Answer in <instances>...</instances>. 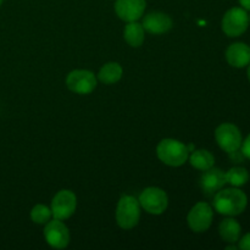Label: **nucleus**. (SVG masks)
Here are the masks:
<instances>
[{"instance_id":"1","label":"nucleus","mask_w":250,"mask_h":250,"mask_svg":"<svg viewBox=\"0 0 250 250\" xmlns=\"http://www.w3.org/2000/svg\"><path fill=\"white\" fill-rule=\"evenodd\" d=\"M214 209L225 216H237L246 210L248 205V198L246 193L236 188L220 189L214 197Z\"/></svg>"},{"instance_id":"2","label":"nucleus","mask_w":250,"mask_h":250,"mask_svg":"<svg viewBox=\"0 0 250 250\" xmlns=\"http://www.w3.org/2000/svg\"><path fill=\"white\" fill-rule=\"evenodd\" d=\"M156 154L161 163L171 167H180L185 165L189 158V150L185 143L176 139H163L158 144Z\"/></svg>"},{"instance_id":"3","label":"nucleus","mask_w":250,"mask_h":250,"mask_svg":"<svg viewBox=\"0 0 250 250\" xmlns=\"http://www.w3.org/2000/svg\"><path fill=\"white\" fill-rule=\"evenodd\" d=\"M141 219V204L133 195H124L116 208V222L121 229H131Z\"/></svg>"},{"instance_id":"4","label":"nucleus","mask_w":250,"mask_h":250,"mask_svg":"<svg viewBox=\"0 0 250 250\" xmlns=\"http://www.w3.org/2000/svg\"><path fill=\"white\" fill-rule=\"evenodd\" d=\"M139 204L148 214L161 215L168 205V198L165 190L158 187L146 188L139 195Z\"/></svg>"},{"instance_id":"5","label":"nucleus","mask_w":250,"mask_h":250,"mask_svg":"<svg viewBox=\"0 0 250 250\" xmlns=\"http://www.w3.org/2000/svg\"><path fill=\"white\" fill-rule=\"evenodd\" d=\"M249 17L243 7H232L222 19V31L229 37H239L247 31Z\"/></svg>"},{"instance_id":"6","label":"nucleus","mask_w":250,"mask_h":250,"mask_svg":"<svg viewBox=\"0 0 250 250\" xmlns=\"http://www.w3.org/2000/svg\"><path fill=\"white\" fill-rule=\"evenodd\" d=\"M212 219H214V211H212L211 205L205 202L197 203L190 209L187 216L188 226L193 232H197V233L208 231L211 226Z\"/></svg>"},{"instance_id":"7","label":"nucleus","mask_w":250,"mask_h":250,"mask_svg":"<svg viewBox=\"0 0 250 250\" xmlns=\"http://www.w3.org/2000/svg\"><path fill=\"white\" fill-rule=\"evenodd\" d=\"M66 85L76 94H90L97 87V77L92 71L73 70L67 75Z\"/></svg>"},{"instance_id":"8","label":"nucleus","mask_w":250,"mask_h":250,"mask_svg":"<svg viewBox=\"0 0 250 250\" xmlns=\"http://www.w3.org/2000/svg\"><path fill=\"white\" fill-rule=\"evenodd\" d=\"M77 208V198L75 193L68 189L60 190L51 202V214L54 219L63 221L72 216Z\"/></svg>"},{"instance_id":"9","label":"nucleus","mask_w":250,"mask_h":250,"mask_svg":"<svg viewBox=\"0 0 250 250\" xmlns=\"http://www.w3.org/2000/svg\"><path fill=\"white\" fill-rule=\"evenodd\" d=\"M215 138L217 144L222 150L226 153H232L241 148L242 133L237 126L233 124H222L215 131Z\"/></svg>"},{"instance_id":"10","label":"nucleus","mask_w":250,"mask_h":250,"mask_svg":"<svg viewBox=\"0 0 250 250\" xmlns=\"http://www.w3.org/2000/svg\"><path fill=\"white\" fill-rule=\"evenodd\" d=\"M44 238L54 249H63L70 243V232L61 220L54 219L45 224Z\"/></svg>"},{"instance_id":"11","label":"nucleus","mask_w":250,"mask_h":250,"mask_svg":"<svg viewBox=\"0 0 250 250\" xmlns=\"http://www.w3.org/2000/svg\"><path fill=\"white\" fill-rule=\"evenodd\" d=\"M146 6V0H116L115 11L122 21L134 22L143 16Z\"/></svg>"},{"instance_id":"12","label":"nucleus","mask_w":250,"mask_h":250,"mask_svg":"<svg viewBox=\"0 0 250 250\" xmlns=\"http://www.w3.org/2000/svg\"><path fill=\"white\" fill-rule=\"evenodd\" d=\"M200 177V187L207 195L216 194L226 185V173L217 167H210L203 171Z\"/></svg>"},{"instance_id":"13","label":"nucleus","mask_w":250,"mask_h":250,"mask_svg":"<svg viewBox=\"0 0 250 250\" xmlns=\"http://www.w3.org/2000/svg\"><path fill=\"white\" fill-rule=\"evenodd\" d=\"M142 26H143L144 31L149 32V33L163 34L171 29L172 20L168 15L164 14V12H150L144 17Z\"/></svg>"},{"instance_id":"14","label":"nucleus","mask_w":250,"mask_h":250,"mask_svg":"<svg viewBox=\"0 0 250 250\" xmlns=\"http://www.w3.org/2000/svg\"><path fill=\"white\" fill-rule=\"evenodd\" d=\"M226 60L233 67H246L250 63V46L244 43L231 44L226 50Z\"/></svg>"},{"instance_id":"15","label":"nucleus","mask_w":250,"mask_h":250,"mask_svg":"<svg viewBox=\"0 0 250 250\" xmlns=\"http://www.w3.org/2000/svg\"><path fill=\"white\" fill-rule=\"evenodd\" d=\"M219 233L222 241L233 244L241 238L242 227L238 224V221H236L232 217H229V219H225L221 221L219 226Z\"/></svg>"},{"instance_id":"16","label":"nucleus","mask_w":250,"mask_h":250,"mask_svg":"<svg viewBox=\"0 0 250 250\" xmlns=\"http://www.w3.org/2000/svg\"><path fill=\"white\" fill-rule=\"evenodd\" d=\"M124 37L128 45L133 46V48H138L144 43V39H146L143 26L137 21L128 22L127 26L125 27Z\"/></svg>"},{"instance_id":"17","label":"nucleus","mask_w":250,"mask_h":250,"mask_svg":"<svg viewBox=\"0 0 250 250\" xmlns=\"http://www.w3.org/2000/svg\"><path fill=\"white\" fill-rule=\"evenodd\" d=\"M122 73H124V70H122L120 63L107 62L100 68L98 78H99L100 82L105 83V84H114L121 80Z\"/></svg>"},{"instance_id":"18","label":"nucleus","mask_w":250,"mask_h":250,"mask_svg":"<svg viewBox=\"0 0 250 250\" xmlns=\"http://www.w3.org/2000/svg\"><path fill=\"white\" fill-rule=\"evenodd\" d=\"M189 163L194 168L200 171H205L208 168L212 167L215 164V158L210 151L205 150V149H199V150H194L189 155Z\"/></svg>"},{"instance_id":"19","label":"nucleus","mask_w":250,"mask_h":250,"mask_svg":"<svg viewBox=\"0 0 250 250\" xmlns=\"http://www.w3.org/2000/svg\"><path fill=\"white\" fill-rule=\"evenodd\" d=\"M226 173V182L229 183L233 187H242L247 185L249 181V172L247 168L236 166V167L229 168Z\"/></svg>"},{"instance_id":"20","label":"nucleus","mask_w":250,"mask_h":250,"mask_svg":"<svg viewBox=\"0 0 250 250\" xmlns=\"http://www.w3.org/2000/svg\"><path fill=\"white\" fill-rule=\"evenodd\" d=\"M51 216V209L44 204H38L32 209L31 211V219L34 224L38 225H45L46 222L50 221Z\"/></svg>"},{"instance_id":"21","label":"nucleus","mask_w":250,"mask_h":250,"mask_svg":"<svg viewBox=\"0 0 250 250\" xmlns=\"http://www.w3.org/2000/svg\"><path fill=\"white\" fill-rule=\"evenodd\" d=\"M242 154L244 155V158L249 159L250 160V134L244 139V142H242Z\"/></svg>"},{"instance_id":"22","label":"nucleus","mask_w":250,"mask_h":250,"mask_svg":"<svg viewBox=\"0 0 250 250\" xmlns=\"http://www.w3.org/2000/svg\"><path fill=\"white\" fill-rule=\"evenodd\" d=\"M238 248L242 250H250V233H247L246 236L242 237V239H239Z\"/></svg>"},{"instance_id":"23","label":"nucleus","mask_w":250,"mask_h":250,"mask_svg":"<svg viewBox=\"0 0 250 250\" xmlns=\"http://www.w3.org/2000/svg\"><path fill=\"white\" fill-rule=\"evenodd\" d=\"M239 4L247 11H250V0H239Z\"/></svg>"},{"instance_id":"24","label":"nucleus","mask_w":250,"mask_h":250,"mask_svg":"<svg viewBox=\"0 0 250 250\" xmlns=\"http://www.w3.org/2000/svg\"><path fill=\"white\" fill-rule=\"evenodd\" d=\"M237 248H238V247H236V246H229V247H226V250H237Z\"/></svg>"},{"instance_id":"25","label":"nucleus","mask_w":250,"mask_h":250,"mask_svg":"<svg viewBox=\"0 0 250 250\" xmlns=\"http://www.w3.org/2000/svg\"><path fill=\"white\" fill-rule=\"evenodd\" d=\"M248 80L250 82V63H249V67H248Z\"/></svg>"},{"instance_id":"26","label":"nucleus","mask_w":250,"mask_h":250,"mask_svg":"<svg viewBox=\"0 0 250 250\" xmlns=\"http://www.w3.org/2000/svg\"><path fill=\"white\" fill-rule=\"evenodd\" d=\"M248 17H249V22H250V15H248Z\"/></svg>"},{"instance_id":"27","label":"nucleus","mask_w":250,"mask_h":250,"mask_svg":"<svg viewBox=\"0 0 250 250\" xmlns=\"http://www.w3.org/2000/svg\"><path fill=\"white\" fill-rule=\"evenodd\" d=\"M1 2H2V0H0V5H1Z\"/></svg>"}]
</instances>
